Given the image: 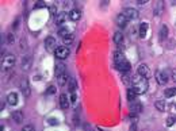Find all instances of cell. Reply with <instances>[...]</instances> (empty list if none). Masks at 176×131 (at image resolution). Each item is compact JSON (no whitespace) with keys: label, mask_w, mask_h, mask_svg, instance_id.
Here are the masks:
<instances>
[{"label":"cell","mask_w":176,"mask_h":131,"mask_svg":"<svg viewBox=\"0 0 176 131\" xmlns=\"http://www.w3.org/2000/svg\"><path fill=\"white\" fill-rule=\"evenodd\" d=\"M76 95H75V93H72L71 95V101H72V103H76Z\"/></svg>","instance_id":"8d00e7d4"},{"label":"cell","mask_w":176,"mask_h":131,"mask_svg":"<svg viewBox=\"0 0 176 131\" xmlns=\"http://www.w3.org/2000/svg\"><path fill=\"white\" fill-rule=\"evenodd\" d=\"M156 80H157L158 84L164 85V84L168 81V73H167V70H158L157 73H156Z\"/></svg>","instance_id":"9c48e42d"},{"label":"cell","mask_w":176,"mask_h":131,"mask_svg":"<svg viewBox=\"0 0 176 131\" xmlns=\"http://www.w3.org/2000/svg\"><path fill=\"white\" fill-rule=\"evenodd\" d=\"M45 47L48 51H56L57 49V43H56V39H54L53 37H48L45 39Z\"/></svg>","instance_id":"ba28073f"},{"label":"cell","mask_w":176,"mask_h":131,"mask_svg":"<svg viewBox=\"0 0 176 131\" xmlns=\"http://www.w3.org/2000/svg\"><path fill=\"white\" fill-rule=\"evenodd\" d=\"M54 54H56V57L58 58V60H65V58L69 56V49L66 47V46H60V47L56 49Z\"/></svg>","instance_id":"277c9868"},{"label":"cell","mask_w":176,"mask_h":131,"mask_svg":"<svg viewBox=\"0 0 176 131\" xmlns=\"http://www.w3.org/2000/svg\"><path fill=\"white\" fill-rule=\"evenodd\" d=\"M135 99H137V93H135L131 88L128 89V100L131 103V101H135Z\"/></svg>","instance_id":"cb8c5ba5"},{"label":"cell","mask_w":176,"mask_h":131,"mask_svg":"<svg viewBox=\"0 0 176 131\" xmlns=\"http://www.w3.org/2000/svg\"><path fill=\"white\" fill-rule=\"evenodd\" d=\"M68 16H69V19H71V20L77 22V20L81 18V11H80V10H72L71 12L68 14Z\"/></svg>","instance_id":"7c38bea8"},{"label":"cell","mask_w":176,"mask_h":131,"mask_svg":"<svg viewBox=\"0 0 176 131\" xmlns=\"http://www.w3.org/2000/svg\"><path fill=\"white\" fill-rule=\"evenodd\" d=\"M148 28H149V25H148L146 22L141 23V26H140V38H145V37H146Z\"/></svg>","instance_id":"ac0fdd59"},{"label":"cell","mask_w":176,"mask_h":131,"mask_svg":"<svg viewBox=\"0 0 176 131\" xmlns=\"http://www.w3.org/2000/svg\"><path fill=\"white\" fill-rule=\"evenodd\" d=\"M167 35H168V27H167V26H161V28H160V41L161 42L165 39Z\"/></svg>","instance_id":"603a6c76"},{"label":"cell","mask_w":176,"mask_h":131,"mask_svg":"<svg viewBox=\"0 0 176 131\" xmlns=\"http://www.w3.org/2000/svg\"><path fill=\"white\" fill-rule=\"evenodd\" d=\"M19 20H21V19H19V18H16L15 23H14V28H15V30H16V28H18V26H19Z\"/></svg>","instance_id":"74e56055"},{"label":"cell","mask_w":176,"mask_h":131,"mask_svg":"<svg viewBox=\"0 0 176 131\" xmlns=\"http://www.w3.org/2000/svg\"><path fill=\"white\" fill-rule=\"evenodd\" d=\"M60 106H61V108H62V110H68V107H69L68 95L62 93L61 96H60Z\"/></svg>","instance_id":"9a60e30c"},{"label":"cell","mask_w":176,"mask_h":131,"mask_svg":"<svg viewBox=\"0 0 176 131\" xmlns=\"http://www.w3.org/2000/svg\"><path fill=\"white\" fill-rule=\"evenodd\" d=\"M175 122H176V119L174 118V116H169V118H168V120H167V126H168V127H171L172 124L175 123Z\"/></svg>","instance_id":"4dcf8cb0"},{"label":"cell","mask_w":176,"mask_h":131,"mask_svg":"<svg viewBox=\"0 0 176 131\" xmlns=\"http://www.w3.org/2000/svg\"><path fill=\"white\" fill-rule=\"evenodd\" d=\"M164 95H165V97H172V96L176 95V88H168V89H165Z\"/></svg>","instance_id":"d4e9b609"},{"label":"cell","mask_w":176,"mask_h":131,"mask_svg":"<svg viewBox=\"0 0 176 131\" xmlns=\"http://www.w3.org/2000/svg\"><path fill=\"white\" fill-rule=\"evenodd\" d=\"M49 123H50V124H56L57 122H56V119H49Z\"/></svg>","instance_id":"ab89813d"},{"label":"cell","mask_w":176,"mask_h":131,"mask_svg":"<svg viewBox=\"0 0 176 131\" xmlns=\"http://www.w3.org/2000/svg\"><path fill=\"white\" fill-rule=\"evenodd\" d=\"M146 2H148V0H138L137 3H138V4H145Z\"/></svg>","instance_id":"60d3db41"},{"label":"cell","mask_w":176,"mask_h":131,"mask_svg":"<svg viewBox=\"0 0 176 131\" xmlns=\"http://www.w3.org/2000/svg\"><path fill=\"white\" fill-rule=\"evenodd\" d=\"M23 47H26V41L25 39L21 41V49H23Z\"/></svg>","instance_id":"f35d334b"},{"label":"cell","mask_w":176,"mask_h":131,"mask_svg":"<svg viewBox=\"0 0 176 131\" xmlns=\"http://www.w3.org/2000/svg\"><path fill=\"white\" fill-rule=\"evenodd\" d=\"M11 118H12V120L15 122L16 124H21L22 120H23V113H22V111H14L12 115H11Z\"/></svg>","instance_id":"5bb4252c"},{"label":"cell","mask_w":176,"mask_h":131,"mask_svg":"<svg viewBox=\"0 0 176 131\" xmlns=\"http://www.w3.org/2000/svg\"><path fill=\"white\" fill-rule=\"evenodd\" d=\"M66 18H68V15H66L65 12H58V14H57V16L54 18V22H56L57 26H60V25H62V23L65 22Z\"/></svg>","instance_id":"2e32d148"},{"label":"cell","mask_w":176,"mask_h":131,"mask_svg":"<svg viewBox=\"0 0 176 131\" xmlns=\"http://www.w3.org/2000/svg\"><path fill=\"white\" fill-rule=\"evenodd\" d=\"M115 20H117V25L119 26V27H126V25H128V22H129L128 18H126L123 14H119Z\"/></svg>","instance_id":"4fadbf2b"},{"label":"cell","mask_w":176,"mask_h":131,"mask_svg":"<svg viewBox=\"0 0 176 131\" xmlns=\"http://www.w3.org/2000/svg\"><path fill=\"white\" fill-rule=\"evenodd\" d=\"M68 88H69V92H71V93H75V91H76V88H77V83H76V80H75L73 77H69Z\"/></svg>","instance_id":"44dd1931"},{"label":"cell","mask_w":176,"mask_h":131,"mask_svg":"<svg viewBox=\"0 0 176 131\" xmlns=\"http://www.w3.org/2000/svg\"><path fill=\"white\" fill-rule=\"evenodd\" d=\"M49 11H50L51 15L57 16V7H56V5H50V7H49Z\"/></svg>","instance_id":"f546056e"},{"label":"cell","mask_w":176,"mask_h":131,"mask_svg":"<svg viewBox=\"0 0 176 131\" xmlns=\"http://www.w3.org/2000/svg\"><path fill=\"white\" fill-rule=\"evenodd\" d=\"M7 103L10 104V106H15V104L18 103V95H16L15 92H11V93L7 96Z\"/></svg>","instance_id":"e0dca14e"},{"label":"cell","mask_w":176,"mask_h":131,"mask_svg":"<svg viewBox=\"0 0 176 131\" xmlns=\"http://www.w3.org/2000/svg\"><path fill=\"white\" fill-rule=\"evenodd\" d=\"M171 77H172V80H174V83H176V68L172 70V76H171Z\"/></svg>","instance_id":"d590c367"},{"label":"cell","mask_w":176,"mask_h":131,"mask_svg":"<svg viewBox=\"0 0 176 131\" xmlns=\"http://www.w3.org/2000/svg\"><path fill=\"white\" fill-rule=\"evenodd\" d=\"M161 10H163V3H158V4H157V8H154V12L156 14H157V15H160V14H161Z\"/></svg>","instance_id":"f1b7e54d"},{"label":"cell","mask_w":176,"mask_h":131,"mask_svg":"<svg viewBox=\"0 0 176 131\" xmlns=\"http://www.w3.org/2000/svg\"><path fill=\"white\" fill-rule=\"evenodd\" d=\"M137 73L140 74V76H142V77H145V78H149V77L152 76L151 69H149V66H148V65H145V64H141V65L138 66Z\"/></svg>","instance_id":"5b68a950"},{"label":"cell","mask_w":176,"mask_h":131,"mask_svg":"<svg viewBox=\"0 0 176 131\" xmlns=\"http://www.w3.org/2000/svg\"><path fill=\"white\" fill-rule=\"evenodd\" d=\"M122 14L126 16V18H128V20L137 19V18H138V15H140V14H138V11L135 10V8H125Z\"/></svg>","instance_id":"8992f818"},{"label":"cell","mask_w":176,"mask_h":131,"mask_svg":"<svg viewBox=\"0 0 176 131\" xmlns=\"http://www.w3.org/2000/svg\"><path fill=\"white\" fill-rule=\"evenodd\" d=\"M130 111L133 113H140L142 111V106H141L140 103H134V101H133V104L130 103Z\"/></svg>","instance_id":"ffe728a7"},{"label":"cell","mask_w":176,"mask_h":131,"mask_svg":"<svg viewBox=\"0 0 176 131\" xmlns=\"http://www.w3.org/2000/svg\"><path fill=\"white\" fill-rule=\"evenodd\" d=\"M21 92H22V95L25 96V97H28V96H30V93H31L30 85H28L27 78H22V81H21Z\"/></svg>","instance_id":"52a82bcc"},{"label":"cell","mask_w":176,"mask_h":131,"mask_svg":"<svg viewBox=\"0 0 176 131\" xmlns=\"http://www.w3.org/2000/svg\"><path fill=\"white\" fill-rule=\"evenodd\" d=\"M7 38H8V43H12V42H14V39H15V37H14V34H12V33L7 34Z\"/></svg>","instance_id":"d6a6232c"},{"label":"cell","mask_w":176,"mask_h":131,"mask_svg":"<svg viewBox=\"0 0 176 131\" xmlns=\"http://www.w3.org/2000/svg\"><path fill=\"white\" fill-rule=\"evenodd\" d=\"M149 88V83L148 78L142 77L140 74H134L131 77V89L135 92L137 95H144Z\"/></svg>","instance_id":"6da1fadb"},{"label":"cell","mask_w":176,"mask_h":131,"mask_svg":"<svg viewBox=\"0 0 176 131\" xmlns=\"http://www.w3.org/2000/svg\"><path fill=\"white\" fill-rule=\"evenodd\" d=\"M58 35L61 37L62 39H64L65 37L69 35V30H68V28H65V27H64V28H60V30H58Z\"/></svg>","instance_id":"4316f807"},{"label":"cell","mask_w":176,"mask_h":131,"mask_svg":"<svg viewBox=\"0 0 176 131\" xmlns=\"http://www.w3.org/2000/svg\"><path fill=\"white\" fill-rule=\"evenodd\" d=\"M54 92H56V88H54V87L51 85V87H49V89H48V92H46V93H48V95H51V93H54Z\"/></svg>","instance_id":"836d02e7"},{"label":"cell","mask_w":176,"mask_h":131,"mask_svg":"<svg viewBox=\"0 0 176 131\" xmlns=\"http://www.w3.org/2000/svg\"><path fill=\"white\" fill-rule=\"evenodd\" d=\"M22 131H35V129H34L31 124H27V126H25L23 127V130Z\"/></svg>","instance_id":"1f68e13d"},{"label":"cell","mask_w":176,"mask_h":131,"mask_svg":"<svg viewBox=\"0 0 176 131\" xmlns=\"http://www.w3.org/2000/svg\"><path fill=\"white\" fill-rule=\"evenodd\" d=\"M31 56H23L22 57V69L23 70H28L31 66Z\"/></svg>","instance_id":"8fae6325"},{"label":"cell","mask_w":176,"mask_h":131,"mask_svg":"<svg viewBox=\"0 0 176 131\" xmlns=\"http://www.w3.org/2000/svg\"><path fill=\"white\" fill-rule=\"evenodd\" d=\"M14 65H15V56H12V54H5L2 60L3 70H10Z\"/></svg>","instance_id":"3957f363"},{"label":"cell","mask_w":176,"mask_h":131,"mask_svg":"<svg viewBox=\"0 0 176 131\" xmlns=\"http://www.w3.org/2000/svg\"><path fill=\"white\" fill-rule=\"evenodd\" d=\"M154 106H156V108H157L158 111H167V108H168L165 100H157L154 103Z\"/></svg>","instance_id":"d6986e66"},{"label":"cell","mask_w":176,"mask_h":131,"mask_svg":"<svg viewBox=\"0 0 176 131\" xmlns=\"http://www.w3.org/2000/svg\"><path fill=\"white\" fill-rule=\"evenodd\" d=\"M66 73V68H65V64H62V62H58L56 65V69H54V74H56V77L58 78L60 76H62V74H65Z\"/></svg>","instance_id":"30bf717a"},{"label":"cell","mask_w":176,"mask_h":131,"mask_svg":"<svg viewBox=\"0 0 176 131\" xmlns=\"http://www.w3.org/2000/svg\"><path fill=\"white\" fill-rule=\"evenodd\" d=\"M73 39H75L73 34H69L68 37H65V38H64V45H71V43L73 42Z\"/></svg>","instance_id":"83f0119b"},{"label":"cell","mask_w":176,"mask_h":131,"mask_svg":"<svg viewBox=\"0 0 176 131\" xmlns=\"http://www.w3.org/2000/svg\"><path fill=\"white\" fill-rule=\"evenodd\" d=\"M68 80H69V78H68V76H66V73L62 74V76H60V77H58V85H60V87L65 85V83H66Z\"/></svg>","instance_id":"484cf974"},{"label":"cell","mask_w":176,"mask_h":131,"mask_svg":"<svg viewBox=\"0 0 176 131\" xmlns=\"http://www.w3.org/2000/svg\"><path fill=\"white\" fill-rule=\"evenodd\" d=\"M114 64L117 66L118 70H121L122 73H128L130 70V62L126 60V57L123 56V53L121 51H115L114 53Z\"/></svg>","instance_id":"7a4b0ae2"},{"label":"cell","mask_w":176,"mask_h":131,"mask_svg":"<svg viewBox=\"0 0 176 131\" xmlns=\"http://www.w3.org/2000/svg\"><path fill=\"white\" fill-rule=\"evenodd\" d=\"M42 7H45L44 2H39V3H37V4H35V8H42Z\"/></svg>","instance_id":"e575fe53"},{"label":"cell","mask_w":176,"mask_h":131,"mask_svg":"<svg viewBox=\"0 0 176 131\" xmlns=\"http://www.w3.org/2000/svg\"><path fill=\"white\" fill-rule=\"evenodd\" d=\"M114 42L117 43L118 46H121L123 43V34L122 33H115L114 34Z\"/></svg>","instance_id":"7402d4cb"},{"label":"cell","mask_w":176,"mask_h":131,"mask_svg":"<svg viewBox=\"0 0 176 131\" xmlns=\"http://www.w3.org/2000/svg\"><path fill=\"white\" fill-rule=\"evenodd\" d=\"M130 131H135V124H134V126H131V127H130Z\"/></svg>","instance_id":"b9f144b4"}]
</instances>
